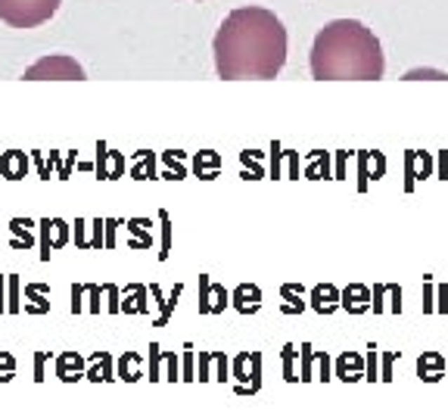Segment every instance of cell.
Here are the masks:
<instances>
[{
	"mask_svg": "<svg viewBox=\"0 0 448 420\" xmlns=\"http://www.w3.org/2000/svg\"><path fill=\"white\" fill-rule=\"evenodd\" d=\"M16 376V358L10 352H0V383H10Z\"/></svg>",
	"mask_w": 448,
	"mask_h": 420,
	"instance_id": "cell-18",
	"label": "cell"
},
{
	"mask_svg": "<svg viewBox=\"0 0 448 420\" xmlns=\"http://www.w3.org/2000/svg\"><path fill=\"white\" fill-rule=\"evenodd\" d=\"M258 302H262V293H258V287H246V284H243V287L234 293V306L240 308L243 315H249V311H258Z\"/></svg>",
	"mask_w": 448,
	"mask_h": 420,
	"instance_id": "cell-12",
	"label": "cell"
},
{
	"mask_svg": "<svg viewBox=\"0 0 448 420\" xmlns=\"http://www.w3.org/2000/svg\"><path fill=\"white\" fill-rule=\"evenodd\" d=\"M112 358H110V355H106V352H100L97 355V358H93V367H91V371H88V380H112Z\"/></svg>",
	"mask_w": 448,
	"mask_h": 420,
	"instance_id": "cell-13",
	"label": "cell"
},
{
	"mask_svg": "<svg viewBox=\"0 0 448 420\" xmlns=\"http://www.w3.org/2000/svg\"><path fill=\"white\" fill-rule=\"evenodd\" d=\"M143 296H147V289H143V287H131V289H128L125 311H147V306H143Z\"/></svg>",
	"mask_w": 448,
	"mask_h": 420,
	"instance_id": "cell-19",
	"label": "cell"
},
{
	"mask_svg": "<svg viewBox=\"0 0 448 420\" xmlns=\"http://www.w3.org/2000/svg\"><path fill=\"white\" fill-rule=\"evenodd\" d=\"M404 78H408V81H417V78H436V81H442V78H448V72H436V69H411Z\"/></svg>",
	"mask_w": 448,
	"mask_h": 420,
	"instance_id": "cell-20",
	"label": "cell"
},
{
	"mask_svg": "<svg viewBox=\"0 0 448 420\" xmlns=\"http://www.w3.org/2000/svg\"><path fill=\"white\" fill-rule=\"evenodd\" d=\"M69 243V224L62 218H44L41 221V258H50V252Z\"/></svg>",
	"mask_w": 448,
	"mask_h": 420,
	"instance_id": "cell-5",
	"label": "cell"
},
{
	"mask_svg": "<svg viewBox=\"0 0 448 420\" xmlns=\"http://www.w3.org/2000/svg\"><path fill=\"white\" fill-rule=\"evenodd\" d=\"M212 50L224 81L274 78L286 63V28L265 6H240L215 32Z\"/></svg>",
	"mask_w": 448,
	"mask_h": 420,
	"instance_id": "cell-1",
	"label": "cell"
},
{
	"mask_svg": "<svg viewBox=\"0 0 448 420\" xmlns=\"http://www.w3.org/2000/svg\"><path fill=\"white\" fill-rule=\"evenodd\" d=\"M386 60L383 47L358 19H336L324 25L312 47V75L321 81H377Z\"/></svg>",
	"mask_w": 448,
	"mask_h": 420,
	"instance_id": "cell-2",
	"label": "cell"
},
{
	"mask_svg": "<svg viewBox=\"0 0 448 420\" xmlns=\"http://www.w3.org/2000/svg\"><path fill=\"white\" fill-rule=\"evenodd\" d=\"M367 299H371V293H367L364 287L345 289V293H343V306L352 308V311H364V308H367Z\"/></svg>",
	"mask_w": 448,
	"mask_h": 420,
	"instance_id": "cell-14",
	"label": "cell"
},
{
	"mask_svg": "<svg viewBox=\"0 0 448 420\" xmlns=\"http://www.w3.org/2000/svg\"><path fill=\"white\" fill-rule=\"evenodd\" d=\"M137 365H140V358L137 355H125L121 358V380H140V371H137Z\"/></svg>",
	"mask_w": 448,
	"mask_h": 420,
	"instance_id": "cell-17",
	"label": "cell"
},
{
	"mask_svg": "<svg viewBox=\"0 0 448 420\" xmlns=\"http://www.w3.org/2000/svg\"><path fill=\"white\" fill-rule=\"evenodd\" d=\"M258 367H262V358H258L256 352H252V355H240V358L234 361V376L240 380L237 393H240V395L256 393V389H258Z\"/></svg>",
	"mask_w": 448,
	"mask_h": 420,
	"instance_id": "cell-6",
	"label": "cell"
},
{
	"mask_svg": "<svg viewBox=\"0 0 448 420\" xmlns=\"http://www.w3.org/2000/svg\"><path fill=\"white\" fill-rule=\"evenodd\" d=\"M47 296H50L47 284H28L25 287V311H32V315H44V311L50 308Z\"/></svg>",
	"mask_w": 448,
	"mask_h": 420,
	"instance_id": "cell-9",
	"label": "cell"
},
{
	"mask_svg": "<svg viewBox=\"0 0 448 420\" xmlns=\"http://www.w3.org/2000/svg\"><path fill=\"white\" fill-rule=\"evenodd\" d=\"M56 376L62 383H72V380H81L84 376V358L78 352H62L56 355Z\"/></svg>",
	"mask_w": 448,
	"mask_h": 420,
	"instance_id": "cell-7",
	"label": "cell"
},
{
	"mask_svg": "<svg viewBox=\"0 0 448 420\" xmlns=\"http://www.w3.org/2000/svg\"><path fill=\"white\" fill-rule=\"evenodd\" d=\"M25 171H28V159H25V153H19V150H10V153L0 156V175H4L6 181L25 178Z\"/></svg>",
	"mask_w": 448,
	"mask_h": 420,
	"instance_id": "cell-8",
	"label": "cell"
},
{
	"mask_svg": "<svg viewBox=\"0 0 448 420\" xmlns=\"http://www.w3.org/2000/svg\"><path fill=\"white\" fill-rule=\"evenodd\" d=\"M25 81H44V78H53V81H84V69L78 66L72 56L66 53H50V56H41L34 66L25 69Z\"/></svg>",
	"mask_w": 448,
	"mask_h": 420,
	"instance_id": "cell-4",
	"label": "cell"
},
{
	"mask_svg": "<svg viewBox=\"0 0 448 420\" xmlns=\"http://www.w3.org/2000/svg\"><path fill=\"white\" fill-rule=\"evenodd\" d=\"M6 284H10V306H6V311H19V308H22V306H19V277H16V274H10Z\"/></svg>",
	"mask_w": 448,
	"mask_h": 420,
	"instance_id": "cell-22",
	"label": "cell"
},
{
	"mask_svg": "<svg viewBox=\"0 0 448 420\" xmlns=\"http://www.w3.org/2000/svg\"><path fill=\"white\" fill-rule=\"evenodd\" d=\"M202 311H206V315H215V311H221L224 306H228V293H224L221 287H212L209 284V280H202Z\"/></svg>",
	"mask_w": 448,
	"mask_h": 420,
	"instance_id": "cell-10",
	"label": "cell"
},
{
	"mask_svg": "<svg viewBox=\"0 0 448 420\" xmlns=\"http://www.w3.org/2000/svg\"><path fill=\"white\" fill-rule=\"evenodd\" d=\"M62 0H0V22L10 28H38L56 16Z\"/></svg>",
	"mask_w": 448,
	"mask_h": 420,
	"instance_id": "cell-3",
	"label": "cell"
},
{
	"mask_svg": "<svg viewBox=\"0 0 448 420\" xmlns=\"http://www.w3.org/2000/svg\"><path fill=\"white\" fill-rule=\"evenodd\" d=\"M25 228H32V224H28V221H22V218H13V221H10V230H13V234H16V240H13V249H22V246L28 249V246L34 243V237L28 234Z\"/></svg>",
	"mask_w": 448,
	"mask_h": 420,
	"instance_id": "cell-16",
	"label": "cell"
},
{
	"mask_svg": "<svg viewBox=\"0 0 448 420\" xmlns=\"http://www.w3.org/2000/svg\"><path fill=\"white\" fill-rule=\"evenodd\" d=\"M134 178H153V156H147V153H140V162L134 165V171H131Z\"/></svg>",
	"mask_w": 448,
	"mask_h": 420,
	"instance_id": "cell-21",
	"label": "cell"
},
{
	"mask_svg": "<svg viewBox=\"0 0 448 420\" xmlns=\"http://www.w3.org/2000/svg\"><path fill=\"white\" fill-rule=\"evenodd\" d=\"M4 284H6V277H0V315L6 311V306H4Z\"/></svg>",
	"mask_w": 448,
	"mask_h": 420,
	"instance_id": "cell-24",
	"label": "cell"
},
{
	"mask_svg": "<svg viewBox=\"0 0 448 420\" xmlns=\"http://www.w3.org/2000/svg\"><path fill=\"white\" fill-rule=\"evenodd\" d=\"M315 308L324 311V315H330V311L336 308V289L334 287H317L315 289Z\"/></svg>",
	"mask_w": 448,
	"mask_h": 420,
	"instance_id": "cell-15",
	"label": "cell"
},
{
	"mask_svg": "<svg viewBox=\"0 0 448 420\" xmlns=\"http://www.w3.org/2000/svg\"><path fill=\"white\" fill-rule=\"evenodd\" d=\"M100 162H97V169H100V178H106V181H112V178H119L121 175V156L119 153H110V150L100 143Z\"/></svg>",
	"mask_w": 448,
	"mask_h": 420,
	"instance_id": "cell-11",
	"label": "cell"
},
{
	"mask_svg": "<svg viewBox=\"0 0 448 420\" xmlns=\"http://www.w3.org/2000/svg\"><path fill=\"white\" fill-rule=\"evenodd\" d=\"M202 169H218V156H212V153L199 156L197 159V171H202Z\"/></svg>",
	"mask_w": 448,
	"mask_h": 420,
	"instance_id": "cell-23",
	"label": "cell"
}]
</instances>
